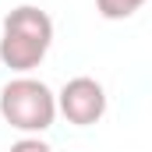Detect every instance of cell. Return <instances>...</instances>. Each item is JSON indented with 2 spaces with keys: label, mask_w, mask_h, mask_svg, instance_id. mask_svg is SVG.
I'll list each match as a JSON object with an SVG mask.
<instances>
[{
  "label": "cell",
  "mask_w": 152,
  "mask_h": 152,
  "mask_svg": "<svg viewBox=\"0 0 152 152\" xmlns=\"http://www.w3.org/2000/svg\"><path fill=\"white\" fill-rule=\"evenodd\" d=\"M0 117L21 134H39L57 120V96L39 78H14L0 88Z\"/></svg>",
  "instance_id": "1"
},
{
  "label": "cell",
  "mask_w": 152,
  "mask_h": 152,
  "mask_svg": "<svg viewBox=\"0 0 152 152\" xmlns=\"http://www.w3.org/2000/svg\"><path fill=\"white\" fill-rule=\"evenodd\" d=\"M57 113L67 117V124L75 127H92L106 113V88L88 75L71 78L60 92H57Z\"/></svg>",
  "instance_id": "2"
},
{
  "label": "cell",
  "mask_w": 152,
  "mask_h": 152,
  "mask_svg": "<svg viewBox=\"0 0 152 152\" xmlns=\"http://www.w3.org/2000/svg\"><path fill=\"white\" fill-rule=\"evenodd\" d=\"M46 50H50L46 42L28 39V36H21V32H4V36H0V60H4V67L21 71V75L42 64Z\"/></svg>",
  "instance_id": "3"
},
{
  "label": "cell",
  "mask_w": 152,
  "mask_h": 152,
  "mask_svg": "<svg viewBox=\"0 0 152 152\" xmlns=\"http://www.w3.org/2000/svg\"><path fill=\"white\" fill-rule=\"evenodd\" d=\"M4 32H21V36L50 46L53 42V18L46 11H39L36 4H21V7H11L4 14Z\"/></svg>",
  "instance_id": "4"
},
{
  "label": "cell",
  "mask_w": 152,
  "mask_h": 152,
  "mask_svg": "<svg viewBox=\"0 0 152 152\" xmlns=\"http://www.w3.org/2000/svg\"><path fill=\"white\" fill-rule=\"evenodd\" d=\"M142 4H145V0H96V11H99L106 21H124V18H131Z\"/></svg>",
  "instance_id": "5"
},
{
  "label": "cell",
  "mask_w": 152,
  "mask_h": 152,
  "mask_svg": "<svg viewBox=\"0 0 152 152\" xmlns=\"http://www.w3.org/2000/svg\"><path fill=\"white\" fill-rule=\"evenodd\" d=\"M7 152H53V149H50L39 134H25V138H18V142H14Z\"/></svg>",
  "instance_id": "6"
}]
</instances>
